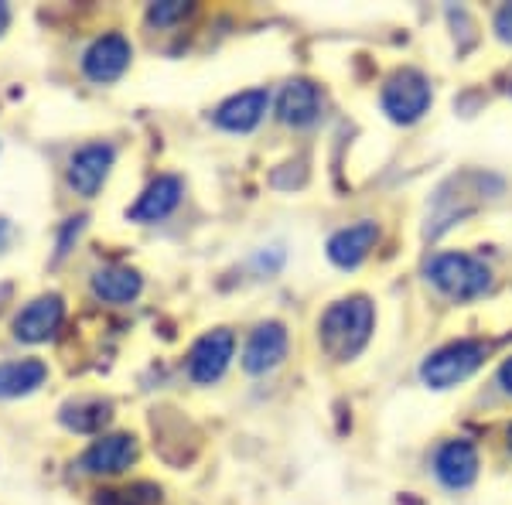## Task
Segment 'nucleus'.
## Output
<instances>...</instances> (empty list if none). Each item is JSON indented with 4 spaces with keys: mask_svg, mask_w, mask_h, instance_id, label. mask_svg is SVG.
<instances>
[{
    "mask_svg": "<svg viewBox=\"0 0 512 505\" xmlns=\"http://www.w3.org/2000/svg\"><path fill=\"white\" fill-rule=\"evenodd\" d=\"M373 325H376V308L366 294L342 297V301H335L332 308L321 314V325H318L321 349L332 355L335 362H349L369 345Z\"/></svg>",
    "mask_w": 512,
    "mask_h": 505,
    "instance_id": "f257e3e1",
    "label": "nucleus"
},
{
    "mask_svg": "<svg viewBox=\"0 0 512 505\" xmlns=\"http://www.w3.org/2000/svg\"><path fill=\"white\" fill-rule=\"evenodd\" d=\"M427 280L451 301H475L489 291L492 270L472 253H437L427 263Z\"/></svg>",
    "mask_w": 512,
    "mask_h": 505,
    "instance_id": "f03ea898",
    "label": "nucleus"
},
{
    "mask_svg": "<svg viewBox=\"0 0 512 505\" xmlns=\"http://www.w3.org/2000/svg\"><path fill=\"white\" fill-rule=\"evenodd\" d=\"M485 362V345L475 338H458L448 342L444 349L431 352L420 366V379L431 389H451L458 383H465L468 376H475Z\"/></svg>",
    "mask_w": 512,
    "mask_h": 505,
    "instance_id": "7ed1b4c3",
    "label": "nucleus"
},
{
    "mask_svg": "<svg viewBox=\"0 0 512 505\" xmlns=\"http://www.w3.org/2000/svg\"><path fill=\"white\" fill-rule=\"evenodd\" d=\"M431 82H427L424 72L417 69H400L386 79L383 93H379V103H383V113L393 123H417L431 110Z\"/></svg>",
    "mask_w": 512,
    "mask_h": 505,
    "instance_id": "20e7f679",
    "label": "nucleus"
},
{
    "mask_svg": "<svg viewBox=\"0 0 512 505\" xmlns=\"http://www.w3.org/2000/svg\"><path fill=\"white\" fill-rule=\"evenodd\" d=\"M233 352H236L233 331H226V328L205 331L192 345V352H188V376L202 386H212L216 379L226 376L229 362H233Z\"/></svg>",
    "mask_w": 512,
    "mask_h": 505,
    "instance_id": "39448f33",
    "label": "nucleus"
},
{
    "mask_svg": "<svg viewBox=\"0 0 512 505\" xmlns=\"http://www.w3.org/2000/svg\"><path fill=\"white\" fill-rule=\"evenodd\" d=\"M62 318H65L62 294H41L31 304H24L21 314L14 318V338L28 345H41L48 338H55V331L62 328Z\"/></svg>",
    "mask_w": 512,
    "mask_h": 505,
    "instance_id": "423d86ee",
    "label": "nucleus"
},
{
    "mask_svg": "<svg viewBox=\"0 0 512 505\" xmlns=\"http://www.w3.org/2000/svg\"><path fill=\"white\" fill-rule=\"evenodd\" d=\"M130 59H134V48H130L127 38L103 35L82 55V72L93 82H99V86H106V82H117L130 69Z\"/></svg>",
    "mask_w": 512,
    "mask_h": 505,
    "instance_id": "0eeeda50",
    "label": "nucleus"
},
{
    "mask_svg": "<svg viewBox=\"0 0 512 505\" xmlns=\"http://www.w3.org/2000/svg\"><path fill=\"white\" fill-rule=\"evenodd\" d=\"M117 161V151L110 144H86L72 154L69 161V185L76 188V195L93 198L103 181L110 178V168Z\"/></svg>",
    "mask_w": 512,
    "mask_h": 505,
    "instance_id": "6e6552de",
    "label": "nucleus"
},
{
    "mask_svg": "<svg viewBox=\"0 0 512 505\" xmlns=\"http://www.w3.org/2000/svg\"><path fill=\"white\" fill-rule=\"evenodd\" d=\"M137 461V441L130 434H106L86 447L79 468L89 475H120Z\"/></svg>",
    "mask_w": 512,
    "mask_h": 505,
    "instance_id": "1a4fd4ad",
    "label": "nucleus"
},
{
    "mask_svg": "<svg viewBox=\"0 0 512 505\" xmlns=\"http://www.w3.org/2000/svg\"><path fill=\"white\" fill-rule=\"evenodd\" d=\"M287 359V328L280 321H263L260 328L246 338L243 349V369L250 376H263V372L277 369Z\"/></svg>",
    "mask_w": 512,
    "mask_h": 505,
    "instance_id": "9d476101",
    "label": "nucleus"
},
{
    "mask_svg": "<svg viewBox=\"0 0 512 505\" xmlns=\"http://www.w3.org/2000/svg\"><path fill=\"white\" fill-rule=\"evenodd\" d=\"M434 475L441 478V485L454 488V492L475 485V478H478V451H475V444L465 441V437H458V441H448V444L437 447Z\"/></svg>",
    "mask_w": 512,
    "mask_h": 505,
    "instance_id": "9b49d317",
    "label": "nucleus"
},
{
    "mask_svg": "<svg viewBox=\"0 0 512 505\" xmlns=\"http://www.w3.org/2000/svg\"><path fill=\"white\" fill-rule=\"evenodd\" d=\"M379 243V226L373 219H362V222H352V226L338 229V233L328 239V260L342 270H352L373 253V246Z\"/></svg>",
    "mask_w": 512,
    "mask_h": 505,
    "instance_id": "f8f14e48",
    "label": "nucleus"
},
{
    "mask_svg": "<svg viewBox=\"0 0 512 505\" xmlns=\"http://www.w3.org/2000/svg\"><path fill=\"white\" fill-rule=\"evenodd\" d=\"M270 106L267 89H246V93L229 96L226 103H219L216 110V127L229 130V134H250L256 123L263 120Z\"/></svg>",
    "mask_w": 512,
    "mask_h": 505,
    "instance_id": "ddd939ff",
    "label": "nucleus"
},
{
    "mask_svg": "<svg viewBox=\"0 0 512 505\" xmlns=\"http://www.w3.org/2000/svg\"><path fill=\"white\" fill-rule=\"evenodd\" d=\"M321 117V93L315 82L291 79L277 96V120L287 127H308Z\"/></svg>",
    "mask_w": 512,
    "mask_h": 505,
    "instance_id": "4468645a",
    "label": "nucleus"
},
{
    "mask_svg": "<svg viewBox=\"0 0 512 505\" xmlns=\"http://www.w3.org/2000/svg\"><path fill=\"white\" fill-rule=\"evenodd\" d=\"M181 202V178L175 175H158L151 185L140 192V198L127 209V219L134 222H161L178 209Z\"/></svg>",
    "mask_w": 512,
    "mask_h": 505,
    "instance_id": "2eb2a0df",
    "label": "nucleus"
},
{
    "mask_svg": "<svg viewBox=\"0 0 512 505\" xmlns=\"http://www.w3.org/2000/svg\"><path fill=\"white\" fill-rule=\"evenodd\" d=\"M144 291V277L134 267H103L93 273V294L106 304H130Z\"/></svg>",
    "mask_w": 512,
    "mask_h": 505,
    "instance_id": "dca6fc26",
    "label": "nucleus"
},
{
    "mask_svg": "<svg viewBox=\"0 0 512 505\" xmlns=\"http://www.w3.org/2000/svg\"><path fill=\"white\" fill-rule=\"evenodd\" d=\"M48 366L41 359H14L0 362V400H18V396L35 393L38 386H45Z\"/></svg>",
    "mask_w": 512,
    "mask_h": 505,
    "instance_id": "f3484780",
    "label": "nucleus"
},
{
    "mask_svg": "<svg viewBox=\"0 0 512 505\" xmlns=\"http://www.w3.org/2000/svg\"><path fill=\"white\" fill-rule=\"evenodd\" d=\"M59 417L76 434H99L113 420V407L106 400H79V403H65Z\"/></svg>",
    "mask_w": 512,
    "mask_h": 505,
    "instance_id": "a211bd4d",
    "label": "nucleus"
},
{
    "mask_svg": "<svg viewBox=\"0 0 512 505\" xmlns=\"http://www.w3.org/2000/svg\"><path fill=\"white\" fill-rule=\"evenodd\" d=\"M161 502V488L154 485H134L123 488V492H103L99 505H158Z\"/></svg>",
    "mask_w": 512,
    "mask_h": 505,
    "instance_id": "6ab92c4d",
    "label": "nucleus"
},
{
    "mask_svg": "<svg viewBox=\"0 0 512 505\" xmlns=\"http://www.w3.org/2000/svg\"><path fill=\"white\" fill-rule=\"evenodd\" d=\"M188 11H192V4H185V0H161V4H151L147 18H151V24H175Z\"/></svg>",
    "mask_w": 512,
    "mask_h": 505,
    "instance_id": "aec40b11",
    "label": "nucleus"
},
{
    "mask_svg": "<svg viewBox=\"0 0 512 505\" xmlns=\"http://www.w3.org/2000/svg\"><path fill=\"white\" fill-rule=\"evenodd\" d=\"M495 35L506 41V45H512V4L499 7V14H495Z\"/></svg>",
    "mask_w": 512,
    "mask_h": 505,
    "instance_id": "412c9836",
    "label": "nucleus"
},
{
    "mask_svg": "<svg viewBox=\"0 0 512 505\" xmlns=\"http://www.w3.org/2000/svg\"><path fill=\"white\" fill-rule=\"evenodd\" d=\"M499 386L506 389V393L512 396V355H509V359L499 366Z\"/></svg>",
    "mask_w": 512,
    "mask_h": 505,
    "instance_id": "4be33fe9",
    "label": "nucleus"
},
{
    "mask_svg": "<svg viewBox=\"0 0 512 505\" xmlns=\"http://www.w3.org/2000/svg\"><path fill=\"white\" fill-rule=\"evenodd\" d=\"M7 24H11V7L0 4V35H4V31H7Z\"/></svg>",
    "mask_w": 512,
    "mask_h": 505,
    "instance_id": "5701e85b",
    "label": "nucleus"
},
{
    "mask_svg": "<svg viewBox=\"0 0 512 505\" xmlns=\"http://www.w3.org/2000/svg\"><path fill=\"white\" fill-rule=\"evenodd\" d=\"M509 447H512V427H509Z\"/></svg>",
    "mask_w": 512,
    "mask_h": 505,
    "instance_id": "b1692460",
    "label": "nucleus"
}]
</instances>
